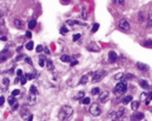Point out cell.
<instances>
[{
	"mask_svg": "<svg viewBox=\"0 0 152 121\" xmlns=\"http://www.w3.org/2000/svg\"><path fill=\"white\" fill-rule=\"evenodd\" d=\"M127 91V84L125 81H120L117 84V86L114 87V93L116 94H124Z\"/></svg>",
	"mask_w": 152,
	"mask_h": 121,
	"instance_id": "7a4b0ae2",
	"label": "cell"
},
{
	"mask_svg": "<svg viewBox=\"0 0 152 121\" xmlns=\"http://www.w3.org/2000/svg\"><path fill=\"white\" fill-rule=\"evenodd\" d=\"M80 38H82V34H79V33H78V34H74V35H73V41H78Z\"/></svg>",
	"mask_w": 152,
	"mask_h": 121,
	"instance_id": "e575fe53",
	"label": "cell"
},
{
	"mask_svg": "<svg viewBox=\"0 0 152 121\" xmlns=\"http://www.w3.org/2000/svg\"><path fill=\"white\" fill-rule=\"evenodd\" d=\"M139 85H140L144 90H149V88H150V85H149V82H147L146 80H140V81H139Z\"/></svg>",
	"mask_w": 152,
	"mask_h": 121,
	"instance_id": "9a60e30c",
	"label": "cell"
},
{
	"mask_svg": "<svg viewBox=\"0 0 152 121\" xmlns=\"http://www.w3.org/2000/svg\"><path fill=\"white\" fill-rule=\"evenodd\" d=\"M17 74H18V76H20V78H21V76H22V71H21V69H18V71H17Z\"/></svg>",
	"mask_w": 152,
	"mask_h": 121,
	"instance_id": "7dc6e473",
	"label": "cell"
},
{
	"mask_svg": "<svg viewBox=\"0 0 152 121\" xmlns=\"http://www.w3.org/2000/svg\"><path fill=\"white\" fill-rule=\"evenodd\" d=\"M130 102H132V96L131 95H126V96H124L121 99V104H124V105H127Z\"/></svg>",
	"mask_w": 152,
	"mask_h": 121,
	"instance_id": "4fadbf2b",
	"label": "cell"
},
{
	"mask_svg": "<svg viewBox=\"0 0 152 121\" xmlns=\"http://www.w3.org/2000/svg\"><path fill=\"white\" fill-rule=\"evenodd\" d=\"M106 71H97L96 73L93 74V78H92V82H99L100 80L103 79V78H105V75H106Z\"/></svg>",
	"mask_w": 152,
	"mask_h": 121,
	"instance_id": "3957f363",
	"label": "cell"
},
{
	"mask_svg": "<svg viewBox=\"0 0 152 121\" xmlns=\"http://www.w3.org/2000/svg\"><path fill=\"white\" fill-rule=\"evenodd\" d=\"M126 113L125 108H120L119 111H117V120H121L124 118V114Z\"/></svg>",
	"mask_w": 152,
	"mask_h": 121,
	"instance_id": "7c38bea8",
	"label": "cell"
},
{
	"mask_svg": "<svg viewBox=\"0 0 152 121\" xmlns=\"http://www.w3.org/2000/svg\"><path fill=\"white\" fill-rule=\"evenodd\" d=\"M90 114L93 116H99L101 114V108L98 104H93L91 107H90Z\"/></svg>",
	"mask_w": 152,
	"mask_h": 121,
	"instance_id": "277c9868",
	"label": "cell"
},
{
	"mask_svg": "<svg viewBox=\"0 0 152 121\" xmlns=\"http://www.w3.org/2000/svg\"><path fill=\"white\" fill-rule=\"evenodd\" d=\"M46 67H47V69L51 71V72L54 71V65H53V62H52L51 60H47V61H46Z\"/></svg>",
	"mask_w": 152,
	"mask_h": 121,
	"instance_id": "2e32d148",
	"label": "cell"
},
{
	"mask_svg": "<svg viewBox=\"0 0 152 121\" xmlns=\"http://www.w3.org/2000/svg\"><path fill=\"white\" fill-rule=\"evenodd\" d=\"M113 2H116V4H124L125 1H123V0H114Z\"/></svg>",
	"mask_w": 152,
	"mask_h": 121,
	"instance_id": "681fc988",
	"label": "cell"
},
{
	"mask_svg": "<svg viewBox=\"0 0 152 121\" xmlns=\"http://www.w3.org/2000/svg\"><path fill=\"white\" fill-rule=\"evenodd\" d=\"M35 51H37V52H38V53L43 52V51H44V47H43V45H38V46H37V48H35Z\"/></svg>",
	"mask_w": 152,
	"mask_h": 121,
	"instance_id": "74e56055",
	"label": "cell"
},
{
	"mask_svg": "<svg viewBox=\"0 0 152 121\" xmlns=\"http://www.w3.org/2000/svg\"><path fill=\"white\" fill-rule=\"evenodd\" d=\"M123 76H124V73H118V74H116V75H114V79H116V80H120Z\"/></svg>",
	"mask_w": 152,
	"mask_h": 121,
	"instance_id": "836d02e7",
	"label": "cell"
},
{
	"mask_svg": "<svg viewBox=\"0 0 152 121\" xmlns=\"http://www.w3.org/2000/svg\"><path fill=\"white\" fill-rule=\"evenodd\" d=\"M39 65H40V67H44V66L46 65V62H45V58H44V57H40V58H39Z\"/></svg>",
	"mask_w": 152,
	"mask_h": 121,
	"instance_id": "f546056e",
	"label": "cell"
},
{
	"mask_svg": "<svg viewBox=\"0 0 152 121\" xmlns=\"http://www.w3.org/2000/svg\"><path fill=\"white\" fill-rule=\"evenodd\" d=\"M88 82V74H85V75H83L80 81H79V84L80 85H85Z\"/></svg>",
	"mask_w": 152,
	"mask_h": 121,
	"instance_id": "e0dca14e",
	"label": "cell"
},
{
	"mask_svg": "<svg viewBox=\"0 0 152 121\" xmlns=\"http://www.w3.org/2000/svg\"><path fill=\"white\" fill-rule=\"evenodd\" d=\"M146 27H147V28L152 27V12H150V13H149V16H147V24H146Z\"/></svg>",
	"mask_w": 152,
	"mask_h": 121,
	"instance_id": "ffe728a7",
	"label": "cell"
},
{
	"mask_svg": "<svg viewBox=\"0 0 152 121\" xmlns=\"http://www.w3.org/2000/svg\"><path fill=\"white\" fill-rule=\"evenodd\" d=\"M130 119H131V121H140L144 119V114L143 113H133Z\"/></svg>",
	"mask_w": 152,
	"mask_h": 121,
	"instance_id": "52a82bcc",
	"label": "cell"
},
{
	"mask_svg": "<svg viewBox=\"0 0 152 121\" xmlns=\"http://www.w3.org/2000/svg\"><path fill=\"white\" fill-rule=\"evenodd\" d=\"M4 102H5V98H4V96H1V98H0V106L4 105Z\"/></svg>",
	"mask_w": 152,
	"mask_h": 121,
	"instance_id": "c3c4849f",
	"label": "cell"
},
{
	"mask_svg": "<svg viewBox=\"0 0 152 121\" xmlns=\"http://www.w3.org/2000/svg\"><path fill=\"white\" fill-rule=\"evenodd\" d=\"M44 51H45V53H46V54H50V49L47 47H45L44 48Z\"/></svg>",
	"mask_w": 152,
	"mask_h": 121,
	"instance_id": "f5cc1de1",
	"label": "cell"
},
{
	"mask_svg": "<svg viewBox=\"0 0 152 121\" xmlns=\"http://www.w3.org/2000/svg\"><path fill=\"white\" fill-rule=\"evenodd\" d=\"M18 108V104H16L14 106H12V109H17Z\"/></svg>",
	"mask_w": 152,
	"mask_h": 121,
	"instance_id": "6f0895ef",
	"label": "cell"
},
{
	"mask_svg": "<svg viewBox=\"0 0 152 121\" xmlns=\"http://www.w3.org/2000/svg\"><path fill=\"white\" fill-rule=\"evenodd\" d=\"M144 18H145V14H144V12H143V11H140V12H139V14H138V21H139V22H141V21L144 20Z\"/></svg>",
	"mask_w": 152,
	"mask_h": 121,
	"instance_id": "484cf974",
	"label": "cell"
},
{
	"mask_svg": "<svg viewBox=\"0 0 152 121\" xmlns=\"http://www.w3.org/2000/svg\"><path fill=\"white\" fill-rule=\"evenodd\" d=\"M14 26L17 28H24V21L20 19H14Z\"/></svg>",
	"mask_w": 152,
	"mask_h": 121,
	"instance_id": "5bb4252c",
	"label": "cell"
},
{
	"mask_svg": "<svg viewBox=\"0 0 152 121\" xmlns=\"http://www.w3.org/2000/svg\"><path fill=\"white\" fill-rule=\"evenodd\" d=\"M86 16H87V12L85 11V8H83V18L86 19Z\"/></svg>",
	"mask_w": 152,
	"mask_h": 121,
	"instance_id": "bcb514c9",
	"label": "cell"
},
{
	"mask_svg": "<svg viewBox=\"0 0 152 121\" xmlns=\"http://www.w3.org/2000/svg\"><path fill=\"white\" fill-rule=\"evenodd\" d=\"M72 115H73V108L71 106H63L58 113V118L61 121L68 120V119H71Z\"/></svg>",
	"mask_w": 152,
	"mask_h": 121,
	"instance_id": "6da1fadb",
	"label": "cell"
},
{
	"mask_svg": "<svg viewBox=\"0 0 152 121\" xmlns=\"http://www.w3.org/2000/svg\"><path fill=\"white\" fill-rule=\"evenodd\" d=\"M67 32H68V28L66 26H63L61 28H60V33L63 34V35H65V34H67Z\"/></svg>",
	"mask_w": 152,
	"mask_h": 121,
	"instance_id": "f1b7e54d",
	"label": "cell"
},
{
	"mask_svg": "<svg viewBox=\"0 0 152 121\" xmlns=\"http://www.w3.org/2000/svg\"><path fill=\"white\" fill-rule=\"evenodd\" d=\"M27 101L30 102V105H34L35 102H37V95H34V94H28L27 96Z\"/></svg>",
	"mask_w": 152,
	"mask_h": 121,
	"instance_id": "30bf717a",
	"label": "cell"
},
{
	"mask_svg": "<svg viewBox=\"0 0 152 121\" xmlns=\"http://www.w3.org/2000/svg\"><path fill=\"white\" fill-rule=\"evenodd\" d=\"M20 94V91L19 90H14L13 92H12V96H17V95Z\"/></svg>",
	"mask_w": 152,
	"mask_h": 121,
	"instance_id": "60d3db41",
	"label": "cell"
},
{
	"mask_svg": "<svg viewBox=\"0 0 152 121\" xmlns=\"http://www.w3.org/2000/svg\"><path fill=\"white\" fill-rule=\"evenodd\" d=\"M98 28H99V24H94L92 27V33H96L98 31Z\"/></svg>",
	"mask_w": 152,
	"mask_h": 121,
	"instance_id": "d590c367",
	"label": "cell"
},
{
	"mask_svg": "<svg viewBox=\"0 0 152 121\" xmlns=\"http://www.w3.org/2000/svg\"><path fill=\"white\" fill-rule=\"evenodd\" d=\"M8 104H10V106H14L17 104L16 102V98L14 96H10L8 98Z\"/></svg>",
	"mask_w": 152,
	"mask_h": 121,
	"instance_id": "d4e9b609",
	"label": "cell"
},
{
	"mask_svg": "<svg viewBox=\"0 0 152 121\" xmlns=\"http://www.w3.org/2000/svg\"><path fill=\"white\" fill-rule=\"evenodd\" d=\"M109 95H110V93L107 92V91H104V92H101V93H99V101L101 102V104H105L106 101L109 100Z\"/></svg>",
	"mask_w": 152,
	"mask_h": 121,
	"instance_id": "8992f818",
	"label": "cell"
},
{
	"mask_svg": "<svg viewBox=\"0 0 152 121\" xmlns=\"http://www.w3.org/2000/svg\"><path fill=\"white\" fill-rule=\"evenodd\" d=\"M26 81H27L26 76H21V85H25L26 84Z\"/></svg>",
	"mask_w": 152,
	"mask_h": 121,
	"instance_id": "f6af8a7d",
	"label": "cell"
},
{
	"mask_svg": "<svg viewBox=\"0 0 152 121\" xmlns=\"http://www.w3.org/2000/svg\"><path fill=\"white\" fill-rule=\"evenodd\" d=\"M30 93H31V94H34V95H38L39 94L38 90H37V87H35L34 85H32V86L30 87Z\"/></svg>",
	"mask_w": 152,
	"mask_h": 121,
	"instance_id": "7402d4cb",
	"label": "cell"
},
{
	"mask_svg": "<svg viewBox=\"0 0 152 121\" xmlns=\"http://www.w3.org/2000/svg\"><path fill=\"white\" fill-rule=\"evenodd\" d=\"M35 25H37V21L34 20V19H32V20L28 21V27H30V28H34V27H35Z\"/></svg>",
	"mask_w": 152,
	"mask_h": 121,
	"instance_id": "cb8c5ba5",
	"label": "cell"
},
{
	"mask_svg": "<svg viewBox=\"0 0 152 121\" xmlns=\"http://www.w3.org/2000/svg\"><path fill=\"white\" fill-rule=\"evenodd\" d=\"M77 63H78V61H71V66H74Z\"/></svg>",
	"mask_w": 152,
	"mask_h": 121,
	"instance_id": "11a10c76",
	"label": "cell"
},
{
	"mask_svg": "<svg viewBox=\"0 0 152 121\" xmlns=\"http://www.w3.org/2000/svg\"><path fill=\"white\" fill-rule=\"evenodd\" d=\"M84 95H85V93H84V92L82 91V92H79V93H78V94L74 96V99H76V100H83V99L85 98Z\"/></svg>",
	"mask_w": 152,
	"mask_h": 121,
	"instance_id": "603a6c76",
	"label": "cell"
},
{
	"mask_svg": "<svg viewBox=\"0 0 152 121\" xmlns=\"http://www.w3.org/2000/svg\"><path fill=\"white\" fill-rule=\"evenodd\" d=\"M25 76H26V79L27 80H32V79H34V74H32V73H27V74H25Z\"/></svg>",
	"mask_w": 152,
	"mask_h": 121,
	"instance_id": "1f68e13d",
	"label": "cell"
},
{
	"mask_svg": "<svg viewBox=\"0 0 152 121\" xmlns=\"http://www.w3.org/2000/svg\"><path fill=\"white\" fill-rule=\"evenodd\" d=\"M91 93H92L93 95H97V94H99L100 92H99V88H98V87H96V88H93V90H92V92H91Z\"/></svg>",
	"mask_w": 152,
	"mask_h": 121,
	"instance_id": "f35d334b",
	"label": "cell"
},
{
	"mask_svg": "<svg viewBox=\"0 0 152 121\" xmlns=\"http://www.w3.org/2000/svg\"><path fill=\"white\" fill-rule=\"evenodd\" d=\"M109 118L111 119L112 121H117V112L114 111H111L109 113Z\"/></svg>",
	"mask_w": 152,
	"mask_h": 121,
	"instance_id": "d6986e66",
	"label": "cell"
},
{
	"mask_svg": "<svg viewBox=\"0 0 152 121\" xmlns=\"http://www.w3.org/2000/svg\"><path fill=\"white\" fill-rule=\"evenodd\" d=\"M21 58H25V57H24V55H18V57H17V61H19V60H21Z\"/></svg>",
	"mask_w": 152,
	"mask_h": 121,
	"instance_id": "f907efd6",
	"label": "cell"
},
{
	"mask_svg": "<svg viewBox=\"0 0 152 121\" xmlns=\"http://www.w3.org/2000/svg\"><path fill=\"white\" fill-rule=\"evenodd\" d=\"M118 60V55H117V53L114 52V51H110L109 52V62H116Z\"/></svg>",
	"mask_w": 152,
	"mask_h": 121,
	"instance_id": "ba28073f",
	"label": "cell"
},
{
	"mask_svg": "<svg viewBox=\"0 0 152 121\" xmlns=\"http://www.w3.org/2000/svg\"><path fill=\"white\" fill-rule=\"evenodd\" d=\"M0 24L4 25V12L0 11Z\"/></svg>",
	"mask_w": 152,
	"mask_h": 121,
	"instance_id": "8d00e7d4",
	"label": "cell"
},
{
	"mask_svg": "<svg viewBox=\"0 0 152 121\" xmlns=\"http://www.w3.org/2000/svg\"><path fill=\"white\" fill-rule=\"evenodd\" d=\"M151 99H152V92H150V93L147 94V99L145 102H146V104H150V100H151Z\"/></svg>",
	"mask_w": 152,
	"mask_h": 121,
	"instance_id": "ab89813d",
	"label": "cell"
},
{
	"mask_svg": "<svg viewBox=\"0 0 152 121\" xmlns=\"http://www.w3.org/2000/svg\"><path fill=\"white\" fill-rule=\"evenodd\" d=\"M136 68H138L139 71H147V69H149V66L145 65V63H143V62H137Z\"/></svg>",
	"mask_w": 152,
	"mask_h": 121,
	"instance_id": "8fae6325",
	"label": "cell"
},
{
	"mask_svg": "<svg viewBox=\"0 0 152 121\" xmlns=\"http://www.w3.org/2000/svg\"><path fill=\"white\" fill-rule=\"evenodd\" d=\"M143 45H144L145 47H152V40H151V39H149V40H145Z\"/></svg>",
	"mask_w": 152,
	"mask_h": 121,
	"instance_id": "83f0119b",
	"label": "cell"
},
{
	"mask_svg": "<svg viewBox=\"0 0 152 121\" xmlns=\"http://www.w3.org/2000/svg\"><path fill=\"white\" fill-rule=\"evenodd\" d=\"M2 81H4V84H5L6 87H7V86H8V84H10V80H8V78H5Z\"/></svg>",
	"mask_w": 152,
	"mask_h": 121,
	"instance_id": "7bdbcfd3",
	"label": "cell"
},
{
	"mask_svg": "<svg viewBox=\"0 0 152 121\" xmlns=\"http://www.w3.org/2000/svg\"><path fill=\"white\" fill-rule=\"evenodd\" d=\"M124 79H127V80H130V79H133L135 78V75L133 74H124V76H123Z\"/></svg>",
	"mask_w": 152,
	"mask_h": 121,
	"instance_id": "d6a6232c",
	"label": "cell"
},
{
	"mask_svg": "<svg viewBox=\"0 0 152 121\" xmlns=\"http://www.w3.org/2000/svg\"><path fill=\"white\" fill-rule=\"evenodd\" d=\"M131 108H132L133 111H137V109L139 108V101H132V102H131Z\"/></svg>",
	"mask_w": 152,
	"mask_h": 121,
	"instance_id": "44dd1931",
	"label": "cell"
},
{
	"mask_svg": "<svg viewBox=\"0 0 152 121\" xmlns=\"http://www.w3.org/2000/svg\"><path fill=\"white\" fill-rule=\"evenodd\" d=\"M146 96H147L146 93H141V94H140V99H141V100H145V99H146Z\"/></svg>",
	"mask_w": 152,
	"mask_h": 121,
	"instance_id": "ee69618b",
	"label": "cell"
},
{
	"mask_svg": "<svg viewBox=\"0 0 152 121\" xmlns=\"http://www.w3.org/2000/svg\"><path fill=\"white\" fill-rule=\"evenodd\" d=\"M87 49L91 51V52H99V51H100V47L98 46L96 42H91L90 45H87Z\"/></svg>",
	"mask_w": 152,
	"mask_h": 121,
	"instance_id": "9c48e42d",
	"label": "cell"
},
{
	"mask_svg": "<svg viewBox=\"0 0 152 121\" xmlns=\"http://www.w3.org/2000/svg\"><path fill=\"white\" fill-rule=\"evenodd\" d=\"M60 60H61L63 62H71V57L67 55V54H64V55L60 57Z\"/></svg>",
	"mask_w": 152,
	"mask_h": 121,
	"instance_id": "ac0fdd59",
	"label": "cell"
},
{
	"mask_svg": "<svg viewBox=\"0 0 152 121\" xmlns=\"http://www.w3.org/2000/svg\"><path fill=\"white\" fill-rule=\"evenodd\" d=\"M32 120H33V115H32V114H30V116H28L27 121H32Z\"/></svg>",
	"mask_w": 152,
	"mask_h": 121,
	"instance_id": "db71d44e",
	"label": "cell"
},
{
	"mask_svg": "<svg viewBox=\"0 0 152 121\" xmlns=\"http://www.w3.org/2000/svg\"><path fill=\"white\" fill-rule=\"evenodd\" d=\"M26 37H27V38H31V37H32V33H31L30 31L26 32Z\"/></svg>",
	"mask_w": 152,
	"mask_h": 121,
	"instance_id": "816d5d0a",
	"label": "cell"
},
{
	"mask_svg": "<svg viewBox=\"0 0 152 121\" xmlns=\"http://www.w3.org/2000/svg\"><path fill=\"white\" fill-rule=\"evenodd\" d=\"M0 40H1V41H6V40H7V38H6V37H2V38H0Z\"/></svg>",
	"mask_w": 152,
	"mask_h": 121,
	"instance_id": "9f6ffc18",
	"label": "cell"
},
{
	"mask_svg": "<svg viewBox=\"0 0 152 121\" xmlns=\"http://www.w3.org/2000/svg\"><path fill=\"white\" fill-rule=\"evenodd\" d=\"M118 27L123 31H130V24L126 19H120L118 22Z\"/></svg>",
	"mask_w": 152,
	"mask_h": 121,
	"instance_id": "5b68a950",
	"label": "cell"
},
{
	"mask_svg": "<svg viewBox=\"0 0 152 121\" xmlns=\"http://www.w3.org/2000/svg\"><path fill=\"white\" fill-rule=\"evenodd\" d=\"M26 49H28V51H31V49H33V47H34V45H33V41H28L27 44H26Z\"/></svg>",
	"mask_w": 152,
	"mask_h": 121,
	"instance_id": "4316f807",
	"label": "cell"
},
{
	"mask_svg": "<svg viewBox=\"0 0 152 121\" xmlns=\"http://www.w3.org/2000/svg\"><path fill=\"white\" fill-rule=\"evenodd\" d=\"M90 98H86V96H85V98H84V99H83L82 100V104L83 105H88V104H90Z\"/></svg>",
	"mask_w": 152,
	"mask_h": 121,
	"instance_id": "4dcf8cb0",
	"label": "cell"
},
{
	"mask_svg": "<svg viewBox=\"0 0 152 121\" xmlns=\"http://www.w3.org/2000/svg\"><path fill=\"white\" fill-rule=\"evenodd\" d=\"M25 61L27 63H30L31 66H32V60H31V58H28V57H25Z\"/></svg>",
	"mask_w": 152,
	"mask_h": 121,
	"instance_id": "b9f144b4",
	"label": "cell"
}]
</instances>
